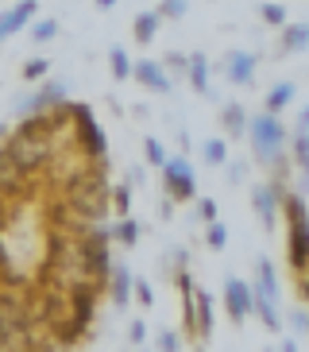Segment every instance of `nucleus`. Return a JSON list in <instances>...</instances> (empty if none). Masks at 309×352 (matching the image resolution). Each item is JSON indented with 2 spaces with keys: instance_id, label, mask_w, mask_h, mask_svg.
I'll list each match as a JSON object with an SVG mask.
<instances>
[{
  "instance_id": "nucleus-1",
  "label": "nucleus",
  "mask_w": 309,
  "mask_h": 352,
  "mask_svg": "<svg viewBox=\"0 0 309 352\" xmlns=\"http://www.w3.org/2000/svg\"><path fill=\"white\" fill-rule=\"evenodd\" d=\"M282 206H286V221H290V263L294 271H306L309 267V213H306V201L298 194L282 197Z\"/></svg>"
},
{
  "instance_id": "nucleus-2",
  "label": "nucleus",
  "mask_w": 309,
  "mask_h": 352,
  "mask_svg": "<svg viewBox=\"0 0 309 352\" xmlns=\"http://www.w3.org/2000/svg\"><path fill=\"white\" fill-rule=\"evenodd\" d=\"M247 140H251V147H255L259 159H278L282 155V144H286V128L278 124V116L271 113H259L247 120Z\"/></svg>"
},
{
  "instance_id": "nucleus-3",
  "label": "nucleus",
  "mask_w": 309,
  "mask_h": 352,
  "mask_svg": "<svg viewBox=\"0 0 309 352\" xmlns=\"http://www.w3.org/2000/svg\"><path fill=\"white\" fill-rule=\"evenodd\" d=\"M163 182L170 190V197L178 201H190L197 194V178H194V166L185 163V159H166L163 163Z\"/></svg>"
},
{
  "instance_id": "nucleus-4",
  "label": "nucleus",
  "mask_w": 309,
  "mask_h": 352,
  "mask_svg": "<svg viewBox=\"0 0 309 352\" xmlns=\"http://www.w3.org/2000/svg\"><path fill=\"white\" fill-rule=\"evenodd\" d=\"M251 302H255V290L247 287L244 279L228 275V279H225V310H228V318L244 321L247 314H251Z\"/></svg>"
},
{
  "instance_id": "nucleus-5",
  "label": "nucleus",
  "mask_w": 309,
  "mask_h": 352,
  "mask_svg": "<svg viewBox=\"0 0 309 352\" xmlns=\"http://www.w3.org/2000/svg\"><path fill=\"white\" fill-rule=\"evenodd\" d=\"M73 120H78V128H82V144H85V151L101 159V155H104V132H101V124L93 120V113L85 109V104H73Z\"/></svg>"
},
{
  "instance_id": "nucleus-6",
  "label": "nucleus",
  "mask_w": 309,
  "mask_h": 352,
  "mask_svg": "<svg viewBox=\"0 0 309 352\" xmlns=\"http://www.w3.org/2000/svg\"><path fill=\"white\" fill-rule=\"evenodd\" d=\"M35 12H39V4H35V0H16V4H12L8 12H0V39L16 35V32L23 28V23H27L31 16H35Z\"/></svg>"
},
{
  "instance_id": "nucleus-7",
  "label": "nucleus",
  "mask_w": 309,
  "mask_h": 352,
  "mask_svg": "<svg viewBox=\"0 0 309 352\" xmlns=\"http://www.w3.org/2000/svg\"><path fill=\"white\" fill-rule=\"evenodd\" d=\"M228 82L232 85H251V78H255V54H247V51H232L228 54Z\"/></svg>"
},
{
  "instance_id": "nucleus-8",
  "label": "nucleus",
  "mask_w": 309,
  "mask_h": 352,
  "mask_svg": "<svg viewBox=\"0 0 309 352\" xmlns=\"http://www.w3.org/2000/svg\"><path fill=\"white\" fill-rule=\"evenodd\" d=\"M132 78H139V82H144L147 89H154V94H170V78H166V70L159 63H151V58L135 63L132 66Z\"/></svg>"
},
{
  "instance_id": "nucleus-9",
  "label": "nucleus",
  "mask_w": 309,
  "mask_h": 352,
  "mask_svg": "<svg viewBox=\"0 0 309 352\" xmlns=\"http://www.w3.org/2000/svg\"><path fill=\"white\" fill-rule=\"evenodd\" d=\"M309 47V23H282V39H278V54H298Z\"/></svg>"
},
{
  "instance_id": "nucleus-10",
  "label": "nucleus",
  "mask_w": 309,
  "mask_h": 352,
  "mask_svg": "<svg viewBox=\"0 0 309 352\" xmlns=\"http://www.w3.org/2000/svg\"><path fill=\"white\" fill-rule=\"evenodd\" d=\"M194 298H197V306H194V329H197V337L201 341H209V333H213V298H209L205 290H194Z\"/></svg>"
},
{
  "instance_id": "nucleus-11",
  "label": "nucleus",
  "mask_w": 309,
  "mask_h": 352,
  "mask_svg": "<svg viewBox=\"0 0 309 352\" xmlns=\"http://www.w3.org/2000/svg\"><path fill=\"white\" fill-rule=\"evenodd\" d=\"M259 298L267 302H278V279H275V267H271V259H259V271H255V287H251Z\"/></svg>"
},
{
  "instance_id": "nucleus-12",
  "label": "nucleus",
  "mask_w": 309,
  "mask_h": 352,
  "mask_svg": "<svg viewBox=\"0 0 309 352\" xmlns=\"http://www.w3.org/2000/svg\"><path fill=\"white\" fill-rule=\"evenodd\" d=\"M251 201H255V213L263 217V225L275 228V213H278V197H275V190H271V186H259Z\"/></svg>"
},
{
  "instance_id": "nucleus-13",
  "label": "nucleus",
  "mask_w": 309,
  "mask_h": 352,
  "mask_svg": "<svg viewBox=\"0 0 309 352\" xmlns=\"http://www.w3.org/2000/svg\"><path fill=\"white\" fill-rule=\"evenodd\" d=\"M220 124L228 128V135H247V116H244V104L228 101L220 109Z\"/></svg>"
},
{
  "instance_id": "nucleus-14",
  "label": "nucleus",
  "mask_w": 309,
  "mask_h": 352,
  "mask_svg": "<svg viewBox=\"0 0 309 352\" xmlns=\"http://www.w3.org/2000/svg\"><path fill=\"white\" fill-rule=\"evenodd\" d=\"M51 101H66V85H62V82H51L39 97H31V101H20V109H23V113H27V109H31V113H39V109H47Z\"/></svg>"
},
{
  "instance_id": "nucleus-15",
  "label": "nucleus",
  "mask_w": 309,
  "mask_h": 352,
  "mask_svg": "<svg viewBox=\"0 0 309 352\" xmlns=\"http://www.w3.org/2000/svg\"><path fill=\"white\" fill-rule=\"evenodd\" d=\"M290 101H294V82H278V85H271V94H267V113H271V116H278Z\"/></svg>"
},
{
  "instance_id": "nucleus-16",
  "label": "nucleus",
  "mask_w": 309,
  "mask_h": 352,
  "mask_svg": "<svg viewBox=\"0 0 309 352\" xmlns=\"http://www.w3.org/2000/svg\"><path fill=\"white\" fill-rule=\"evenodd\" d=\"M190 85L197 94H209V58L205 54H190Z\"/></svg>"
},
{
  "instance_id": "nucleus-17",
  "label": "nucleus",
  "mask_w": 309,
  "mask_h": 352,
  "mask_svg": "<svg viewBox=\"0 0 309 352\" xmlns=\"http://www.w3.org/2000/svg\"><path fill=\"white\" fill-rule=\"evenodd\" d=\"M159 23H163L159 12H139L135 16V43H151L154 32H159Z\"/></svg>"
},
{
  "instance_id": "nucleus-18",
  "label": "nucleus",
  "mask_w": 309,
  "mask_h": 352,
  "mask_svg": "<svg viewBox=\"0 0 309 352\" xmlns=\"http://www.w3.org/2000/svg\"><path fill=\"white\" fill-rule=\"evenodd\" d=\"M108 63H113V78H132V58H128V54H124V47H113V51H108Z\"/></svg>"
},
{
  "instance_id": "nucleus-19",
  "label": "nucleus",
  "mask_w": 309,
  "mask_h": 352,
  "mask_svg": "<svg viewBox=\"0 0 309 352\" xmlns=\"http://www.w3.org/2000/svg\"><path fill=\"white\" fill-rule=\"evenodd\" d=\"M251 310H259V318H263V325H267L271 333H275L278 325H282V321H278V310H275V302H267V298H259V294H255V302H251Z\"/></svg>"
},
{
  "instance_id": "nucleus-20",
  "label": "nucleus",
  "mask_w": 309,
  "mask_h": 352,
  "mask_svg": "<svg viewBox=\"0 0 309 352\" xmlns=\"http://www.w3.org/2000/svg\"><path fill=\"white\" fill-rule=\"evenodd\" d=\"M132 287H135V283H132V271H128V267H116V290H113L116 302H128Z\"/></svg>"
},
{
  "instance_id": "nucleus-21",
  "label": "nucleus",
  "mask_w": 309,
  "mask_h": 352,
  "mask_svg": "<svg viewBox=\"0 0 309 352\" xmlns=\"http://www.w3.org/2000/svg\"><path fill=\"white\" fill-rule=\"evenodd\" d=\"M201 155L209 159V163H225L228 159V147H225V140H205V147H201Z\"/></svg>"
},
{
  "instance_id": "nucleus-22",
  "label": "nucleus",
  "mask_w": 309,
  "mask_h": 352,
  "mask_svg": "<svg viewBox=\"0 0 309 352\" xmlns=\"http://www.w3.org/2000/svg\"><path fill=\"white\" fill-rule=\"evenodd\" d=\"M154 12H159V16H170V20H182L185 12H190V0H163Z\"/></svg>"
},
{
  "instance_id": "nucleus-23",
  "label": "nucleus",
  "mask_w": 309,
  "mask_h": 352,
  "mask_svg": "<svg viewBox=\"0 0 309 352\" xmlns=\"http://www.w3.org/2000/svg\"><path fill=\"white\" fill-rule=\"evenodd\" d=\"M205 244H209V248H216V252H220V248H225V244H228V232H225V225H220V221H209Z\"/></svg>"
},
{
  "instance_id": "nucleus-24",
  "label": "nucleus",
  "mask_w": 309,
  "mask_h": 352,
  "mask_svg": "<svg viewBox=\"0 0 309 352\" xmlns=\"http://www.w3.org/2000/svg\"><path fill=\"white\" fill-rule=\"evenodd\" d=\"M294 155H298V166L309 175V132H298V135H294Z\"/></svg>"
},
{
  "instance_id": "nucleus-25",
  "label": "nucleus",
  "mask_w": 309,
  "mask_h": 352,
  "mask_svg": "<svg viewBox=\"0 0 309 352\" xmlns=\"http://www.w3.org/2000/svg\"><path fill=\"white\" fill-rule=\"evenodd\" d=\"M54 35H58V23L54 20H39L35 28H31V39L35 43H47V39H54Z\"/></svg>"
},
{
  "instance_id": "nucleus-26",
  "label": "nucleus",
  "mask_w": 309,
  "mask_h": 352,
  "mask_svg": "<svg viewBox=\"0 0 309 352\" xmlns=\"http://www.w3.org/2000/svg\"><path fill=\"white\" fill-rule=\"evenodd\" d=\"M259 12H263V20H267V23H278V28L286 23V8H282V4H275V0H267Z\"/></svg>"
},
{
  "instance_id": "nucleus-27",
  "label": "nucleus",
  "mask_w": 309,
  "mask_h": 352,
  "mask_svg": "<svg viewBox=\"0 0 309 352\" xmlns=\"http://www.w3.org/2000/svg\"><path fill=\"white\" fill-rule=\"evenodd\" d=\"M116 240H124V244L132 248L135 240H139V225H135V221H128V217H124V221H120V228H116Z\"/></svg>"
},
{
  "instance_id": "nucleus-28",
  "label": "nucleus",
  "mask_w": 309,
  "mask_h": 352,
  "mask_svg": "<svg viewBox=\"0 0 309 352\" xmlns=\"http://www.w3.org/2000/svg\"><path fill=\"white\" fill-rule=\"evenodd\" d=\"M47 70H51V63H47V58H35V63L23 66V78H27V82H39Z\"/></svg>"
},
{
  "instance_id": "nucleus-29",
  "label": "nucleus",
  "mask_w": 309,
  "mask_h": 352,
  "mask_svg": "<svg viewBox=\"0 0 309 352\" xmlns=\"http://www.w3.org/2000/svg\"><path fill=\"white\" fill-rule=\"evenodd\" d=\"M144 151H147V159H151L154 166H163V163H166V151H163V144H159V140H147Z\"/></svg>"
},
{
  "instance_id": "nucleus-30",
  "label": "nucleus",
  "mask_w": 309,
  "mask_h": 352,
  "mask_svg": "<svg viewBox=\"0 0 309 352\" xmlns=\"http://www.w3.org/2000/svg\"><path fill=\"white\" fill-rule=\"evenodd\" d=\"M116 209H120V213H128V206H132V190L128 186H116Z\"/></svg>"
},
{
  "instance_id": "nucleus-31",
  "label": "nucleus",
  "mask_w": 309,
  "mask_h": 352,
  "mask_svg": "<svg viewBox=\"0 0 309 352\" xmlns=\"http://www.w3.org/2000/svg\"><path fill=\"white\" fill-rule=\"evenodd\" d=\"M159 349H163V352H178V333H163V337H159Z\"/></svg>"
},
{
  "instance_id": "nucleus-32",
  "label": "nucleus",
  "mask_w": 309,
  "mask_h": 352,
  "mask_svg": "<svg viewBox=\"0 0 309 352\" xmlns=\"http://www.w3.org/2000/svg\"><path fill=\"white\" fill-rule=\"evenodd\" d=\"M290 321H294V329H298V333H309V314L306 310H298Z\"/></svg>"
},
{
  "instance_id": "nucleus-33",
  "label": "nucleus",
  "mask_w": 309,
  "mask_h": 352,
  "mask_svg": "<svg viewBox=\"0 0 309 352\" xmlns=\"http://www.w3.org/2000/svg\"><path fill=\"white\" fill-rule=\"evenodd\" d=\"M135 290H139V302H144V306H151V302H154V294H151L147 283H135Z\"/></svg>"
},
{
  "instance_id": "nucleus-34",
  "label": "nucleus",
  "mask_w": 309,
  "mask_h": 352,
  "mask_svg": "<svg viewBox=\"0 0 309 352\" xmlns=\"http://www.w3.org/2000/svg\"><path fill=\"white\" fill-rule=\"evenodd\" d=\"M197 213H201L205 221H213L216 217V206H213V201H201V206H197Z\"/></svg>"
},
{
  "instance_id": "nucleus-35",
  "label": "nucleus",
  "mask_w": 309,
  "mask_h": 352,
  "mask_svg": "<svg viewBox=\"0 0 309 352\" xmlns=\"http://www.w3.org/2000/svg\"><path fill=\"white\" fill-rule=\"evenodd\" d=\"M298 132H309V104L298 113Z\"/></svg>"
},
{
  "instance_id": "nucleus-36",
  "label": "nucleus",
  "mask_w": 309,
  "mask_h": 352,
  "mask_svg": "<svg viewBox=\"0 0 309 352\" xmlns=\"http://www.w3.org/2000/svg\"><path fill=\"white\" fill-rule=\"evenodd\" d=\"M144 337H147V329H144V321H135V325H132V341H144Z\"/></svg>"
},
{
  "instance_id": "nucleus-37",
  "label": "nucleus",
  "mask_w": 309,
  "mask_h": 352,
  "mask_svg": "<svg viewBox=\"0 0 309 352\" xmlns=\"http://www.w3.org/2000/svg\"><path fill=\"white\" fill-rule=\"evenodd\" d=\"M282 352H298V344H294V341H286V344H282Z\"/></svg>"
},
{
  "instance_id": "nucleus-38",
  "label": "nucleus",
  "mask_w": 309,
  "mask_h": 352,
  "mask_svg": "<svg viewBox=\"0 0 309 352\" xmlns=\"http://www.w3.org/2000/svg\"><path fill=\"white\" fill-rule=\"evenodd\" d=\"M97 4H101V8H113V4H116V0H97Z\"/></svg>"
},
{
  "instance_id": "nucleus-39",
  "label": "nucleus",
  "mask_w": 309,
  "mask_h": 352,
  "mask_svg": "<svg viewBox=\"0 0 309 352\" xmlns=\"http://www.w3.org/2000/svg\"><path fill=\"white\" fill-rule=\"evenodd\" d=\"M0 135H4V128H0Z\"/></svg>"
}]
</instances>
